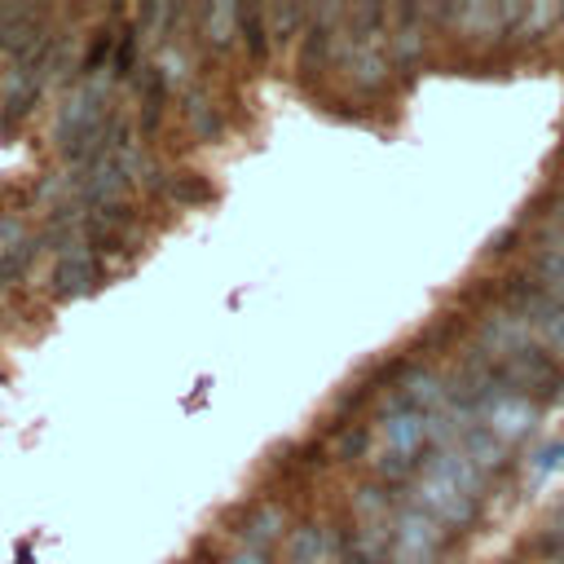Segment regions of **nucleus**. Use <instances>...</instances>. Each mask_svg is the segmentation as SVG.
Listing matches in <instances>:
<instances>
[{
    "instance_id": "1",
    "label": "nucleus",
    "mask_w": 564,
    "mask_h": 564,
    "mask_svg": "<svg viewBox=\"0 0 564 564\" xmlns=\"http://www.w3.org/2000/svg\"><path fill=\"white\" fill-rule=\"evenodd\" d=\"M485 502V471L454 445H432L414 471V507L445 529H467Z\"/></svg>"
},
{
    "instance_id": "2",
    "label": "nucleus",
    "mask_w": 564,
    "mask_h": 564,
    "mask_svg": "<svg viewBox=\"0 0 564 564\" xmlns=\"http://www.w3.org/2000/svg\"><path fill=\"white\" fill-rule=\"evenodd\" d=\"M476 361L485 366V375L498 388H507V392H516V397H524L533 405L564 401V366L546 348H524V352H511V357H498V361L476 352Z\"/></svg>"
},
{
    "instance_id": "3",
    "label": "nucleus",
    "mask_w": 564,
    "mask_h": 564,
    "mask_svg": "<svg viewBox=\"0 0 564 564\" xmlns=\"http://www.w3.org/2000/svg\"><path fill=\"white\" fill-rule=\"evenodd\" d=\"M423 445H432V419L414 410H388L370 436V463L379 467V476L401 480L419 471Z\"/></svg>"
},
{
    "instance_id": "4",
    "label": "nucleus",
    "mask_w": 564,
    "mask_h": 564,
    "mask_svg": "<svg viewBox=\"0 0 564 564\" xmlns=\"http://www.w3.org/2000/svg\"><path fill=\"white\" fill-rule=\"evenodd\" d=\"M392 524L397 516L388 511V494L366 485L352 498V555L366 564H388V546H392Z\"/></svg>"
},
{
    "instance_id": "5",
    "label": "nucleus",
    "mask_w": 564,
    "mask_h": 564,
    "mask_svg": "<svg viewBox=\"0 0 564 564\" xmlns=\"http://www.w3.org/2000/svg\"><path fill=\"white\" fill-rule=\"evenodd\" d=\"M507 308L524 322V330L533 335L538 348L564 352V304H560V300H551V295L538 291L529 278H520V282L507 286Z\"/></svg>"
},
{
    "instance_id": "6",
    "label": "nucleus",
    "mask_w": 564,
    "mask_h": 564,
    "mask_svg": "<svg viewBox=\"0 0 564 564\" xmlns=\"http://www.w3.org/2000/svg\"><path fill=\"white\" fill-rule=\"evenodd\" d=\"M441 551H445V524H436L414 502L401 507L397 524H392L388 564H441Z\"/></svg>"
},
{
    "instance_id": "7",
    "label": "nucleus",
    "mask_w": 564,
    "mask_h": 564,
    "mask_svg": "<svg viewBox=\"0 0 564 564\" xmlns=\"http://www.w3.org/2000/svg\"><path fill=\"white\" fill-rule=\"evenodd\" d=\"M97 282H101V260L93 251H66V256H57L53 278H48V286H53L57 300H79V295L97 291Z\"/></svg>"
},
{
    "instance_id": "8",
    "label": "nucleus",
    "mask_w": 564,
    "mask_h": 564,
    "mask_svg": "<svg viewBox=\"0 0 564 564\" xmlns=\"http://www.w3.org/2000/svg\"><path fill=\"white\" fill-rule=\"evenodd\" d=\"M533 286L538 291H546L551 300H560L564 304V242H551V238H542V247L533 251Z\"/></svg>"
},
{
    "instance_id": "9",
    "label": "nucleus",
    "mask_w": 564,
    "mask_h": 564,
    "mask_svg": "<svg viewBox=\"0 0 564 564\" xmlns=\"http://www.w3.org/2000/svg\"><path fill=\"white\" fill-rule=\"evenodd\" d=\"M516 13H520V9H502V4H463V9H454L449 18H454L467 35H494L498 26H511Z\"/></svg>"
},
{
    "instance_id": "10",
    "label": "nucleus",
    "mask_w": 564,
    "mask_h": 564,
    "mask_svg": "<svg viewBox=\"0 0 564 564\" xmlns=\"http://www.w3.org/2000/svg\"><path fill=\"white\" fill-rule=\"evenodd\" d=\"M282 524H286V520H282L278 507H256V511L247 516V524H242V546L269 555V546L282 538Z\"/></svg>"
},
{
    "instance_id": "11",
    "label": "nucleus",
    "mask_w": 564,
    "mask_h": 564,
    "mask_svg": "<svg viewBox=\"0 0 564 564\" xmlns=\"http://www.w3.org/2000/svg\"><path fill=\"white\" fill-rule=\"evenodd\" d=\"M238 22H242V9H234V4H212V9H203V40H207V44H229L234 31H238Z\"/></svg>"
},
{
    "instance_id": "12",
    "label": "nucleus",
    "mask_w": 564,
    "mask_h": 564,
    "mask_svg": "<svg viewBox=\"0 0 564 564\" xmlns=\"http://www.w3.org/2000/svg\"><path fill=\"white\" fill-rule=\"evenodd\" d=\"M326 555V533L322 524H300L291 533V564H322Z\"/></svg>"
},
{
    "instance_id": "13",
    "label": "nucleus",
    "mask_w": 564,
    "mask_h": 564,
    "mask_svg": "<svg viewBox=\"0 0 564 564\" xmlns=\"http://www.w3.org/2000/svg\"><path fill=\"white\" fill-rule=\"evenodd\" d=\"M564 467V441H551V445H542L533 458H529V467H524V480L529 485H542L551 471H560Z\"/></svg>"
},
{
    "instance_id": "14",
    "label": "nucleus",
    "mask_w": 564,
    "mask_h": 564,
    "mask_svg": "<svg viewBox=\"0 0 564 564\" xmlns=\"http://www.w3.org/2000/svg\"><path fill=\"white\" fill-rule=\"evenodd\" d=\"M388 40H392V48L401 53V57H414L419 53V31H414V13H397V31H388Z\"/></svg>"
},
{
    "instance_id": "15",
    "label": "nucleus",
    "mask_w": 564,
    "mask_h": 564,
    "mask_svg": "<svg viewBox=\"0 0 564 564\" xmlns=\"http://www.w3.org/2000/svg\"><path fill=\"white\" fill-rule=\"evenodd\" d=\"M185 119H189V128H194L198 137H216V115H212V106H207L203 97H189V101H185Z\"/></svg>"
},
{
    "instance_id": "16",
    "label": "nucleus",
    "mask_w": 564,
    "mask_h": 564,
    "mask_svg": "<svg viewBox=\"0 0 564 564\" xmlns=\"http://www.w3.org/2000/svg\"><path fill=\"white\" fill-rule=\"evenodd\" d=\"M167 194H172V198H181V203H198V198H207L212 189H207L198 176H176V181L167 185Z\"/></svg>"
},
{
    "instance_id": "17",
    "label": "nucleus",
    "mask_w": 564,
    "mask_h": 564,
    "mask_svg": "<svg viewBox=\"0 0 564 564\" xmlns=\"http://www.w3.org/2000/svg\"><path fill=\"white\" fill-rule=\"evenodd\" d=\"M542 238L564 242V203H555V207H551V225H546V234H542Z\"/></svg>"
},
{
    "instance_id": "18",
    "label": "nucleus",
    "mask_w": 564,
    "mask_h": 564,
    "mask_svg": "<svg viewBox=\"0 0 564 564\" xmlns=\"http://www.w3.org/2000/svg\"><path fill=\"white\" fill-rule=\"evenodd\" d=\"M225 564H264V555H260V551H247V546H238V551H234Z\"/></svg>"
}]
</instances>
